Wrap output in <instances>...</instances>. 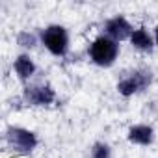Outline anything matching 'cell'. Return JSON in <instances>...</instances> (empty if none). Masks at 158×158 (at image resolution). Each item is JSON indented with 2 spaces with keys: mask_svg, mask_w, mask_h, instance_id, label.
<instances>
[{
  "mask_svg": "<svg viewBox=\"0 0 158 158\" xmlns=\"http://www.w3.org/2000/svg\"><path fill=\"white\" fill-rule=\"evenodd\" d=\"M119 50H121V47H119L117 41H114V39H110L108 35L101 34V35H97V37L89 43V47H88V56H89L91 63H95L97 67L108 69V67H112V65L117 61Z\"/></svg>",
  "mask_w": 158,
  "mask_h": 158,
  "instance_id": "6da1fadb",
  "label": "cell"
},
{
  "mask_svg": "<svg viewBox=\"0 0 158 158\" xmlns=\"http://www.w3.org/2000/svg\"><path fill=\"white\" fill-rule=\"evenodd\" d=\"M39 41L56 58H65L69 52V47H71V35L63 24H48V26L41 28Z\"/></svg>",
  "mask_w": 158,
  "mask_h": 158,
  "instance_id": "7a4b0ae2",
  "label": "cell"
},
{
  "mask_svg": "<svg viewBox=\"0 0 158 158\" xmlns=\"http://www.w3.org/2000/svg\"><path fill=\"white\" fill-rule=\"evenodd\" d=\"M152 84V73L149 69H134L125 73L119 80H117V93L121 97H134L143 93L145 89H149V86Z\"/></svg>",
  "mask_w": 158,
  "mask_h": 158,
  "instance_id": "3957f363",
  "label": "cell"
},
{
  "mask_svg": "<svg viewBox=\"0 0 158 158\" xmlns=\"http://www.w3.org/2000/svg\"><path fill=\"white\" fill-rule=\"evenodd\" d=\"M6 143L17 154H32L39 145V138L30 128L10 125L6 128Z\"/></svg>",
  "mask_w": 158,
  "mask_h": 158,
  "instance_id": "277c9868",
  "label": "cell"
},
{
  "mask_svg": "<svg viewBox=\"0 0 158 158\" xmlns=\"http://www.w3.org/2000/svg\"><path fill=\"white\" fill-rule=\"evenodd\" d=\"M23 102L32 108H47L56 102V89L50 84H26L23 89Z\"/></svg>",
  "mask_w": 158,
  "mask_h": 158,
  "instance_id": "5b68a950",
  "label": "cell"
},
{
  "mask_svg": "<svg viewBox=\"0 0 158 158\" xmlns=\"http://www.w3.org/2000/svg\"><path fill=\"white\" fill-rule=\"evenodd\" d=\"M132 32H134V26L130 24V21L125 15H114V17L106 19L102 24V34L117 43L128 41Z\"/></svg>",
  "mask_w": 158,
  "mask_h": 158,
  "instance_id": "8992f818",
  "label": "cell"
},
{
  "mask_svg": "<svg viewBox=\"0 0 158 158\" xmlns=\"http://www.w3.org/2000/svg\"><path fill=\"white\" fill-rule=\"evenodd\" d=\"M127 139H128L132 145L149 147V145H152L154 139H156L154 127L149 125V123H136V125H132V127L127 130Z\"/></svg>",
  "mask_w": 158,
  "mask_h": 158,
  "instance_id": "52a82bcc",
  "label": "cell"
},
{
  "mask_svg": "<svg viewBox=\"0 0 158 158\" xmlns=\"http://www.w3.org/2000/svg\"><path fill=\"white\" fill-rule=\"evenodd\" d=\"M13 73H15V76L19 78L23 84H26V82L32 80L34 74L37 73V65H35L34 58L28 52H21L13 60Z\"/></svg>",
  "mask_w": 158,
  "mask_h": 158,
  "instance_id": "ba28073f",
  "label": "cell"
},
{
  "mask_svg": "<svg viewBox=\"0 0 158 158\" xmlns=\"http://www.w3.org/2000/svg\"><path fill=\"white\" fill-rule=\"evenodd\" d=\"M128 43L132 45V48H136L138 52H152L154 48H156V43H154V35L151 34V30L147 28V26H138V28H134V32H132V35H130V39H128Z\"/></svg>",
  "mask_w": 158,
  "mask_h": 158,
  "instance_id": "9c48e42d",
  "label": "cell"
},
{
  "mask_svg": "<svg viewBox=\"0 0 158 158\" xmlns=\"http://www.w3.org/2000/svg\"><path fill=\"white\" fill-rule=\"evenodd\" d=\"M15 43H17V47H21V48H24V50H32V48H35L37 43H41V41H39V34H32V32H28V30H21V32L15 35Z\"/></svg>",
  "mask_w": 158,
  "mask_h": 158,
  "instance_id": "30bf717a",
  "label": "cell"
},
{
  "mask_svg": "<svg viewBox=\"0 0 158 158\" xmlns=\"http://www.w3.org/2000/svg\"><path fill=\"white\" fill-rule=\"evenodd\" d=\"M89 158H112V147L106 141H95L89 147Z\"/></svg>",
  "mask_w": 158,
  "mask_h": 158,
  "instance_id": "8fae6325",
  "label": "cell"
},
{
  "mask_svg": "<svg viewBox=\"0 0 158 158\" xmlns=\"http://www.w3.org/2000/svg\"><path fill=\"white\" fill-rule=\"evenodd\" d=\"M152 35H154V43H156V48H158V24L154 26V32H152Z\"/></svg>",
  "mask_w": 158,
  "mask_h": 158,
  "instance_id": "7c38bea8",
  "label": "cell"
}]
</instances>
